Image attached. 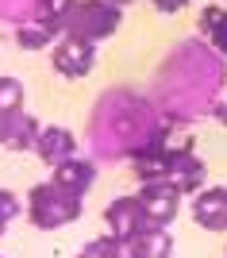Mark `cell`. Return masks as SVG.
<instances>
[{
    "instance_id": "6da1fadb",
    "label": "cell",
    "mask_w": 227,
    "mask_h": 258,
    "mask_svg": "<svg viewBox=\"0 0 227 258\" xmlns=\"http://www.w3.org/2000/svg\"><path fill=\"white\" fill-rule=\"evenodd\" d=\"M81 201L85 197H73L58 189L54 181H39L27 197V220H31L39 231H54V227H65L81 216Z\"/></svg>"
},
{
    "instance_id": "7a4b0ae2",
    "label": "cell",
    "mask_w": 227,
    "mask_h": 258,
    "mask_svg": "<svg viewBox=\"0 0 227 258\" xmlns=\"http://www.w3.org/2000/svg\"><path fill=\"white\" fill-rule=\"evenodd\" d=\"M119 20H123V8H116L108 0H77L73 16L65 23V35H77L85 43H100L119 27Z\"/></svg>"
},
{
    "instance_id": "5b68a950",
    "label": "cell",
    "mask_w": 227,
    "mask_h": 258,
    "mask_svg": "<svg viewBox=\"0 0 227 258\" xmlns=\"http://www.w3.org/2000/svg\"><path fill=\"white\" fill-rule=\"evenodd\" d=\"M135 197H139V205H142V212H146L150 224L170 227L173 220H177V212H181V197L185 193L173 181H142V189Z\"/></svg>"
},
{
    "instance_id": "ac0fdd59",
    "label": "cell",
    "mask_w": 227,
    "mask_h": 258,
    "mask_svg": "<svg viewBox=\"0 0 227 258\" xmlns=\"http://www.w3.org/2000/svg\"><path fill=\"white\" fill-rule=\"evenodd\" d=\"M150 4H154L158 12H166V16H177V12H181V8H189L193 0H150Z\"/></svg>"
},
{
    "instance_id": "2e32d148",
    "label": "cell",
    "mask_w": 227,
    "mask_h": 258,
    "mask_svg": "<svg viewBox=\"0 0 227 258\" xmlns=\"http://www.w3.org/2000/svg\"><path fill=\"white\" fill-rule=\"evenodd\" d=\"M23 108V81L20 77H0V116H12Z\"/></svg>"
},
{
    "instance_id": "7c38bea8",
    "label": "cell",
    "mask_w": 227,
    "mask_h": 258,
    "mask_svg": "<svg viewBox=\"0 0 227 258\" xmlns=\"http://www.w3.org/2000/svg\"><path fill=\"white\" fill-rule=\"evenodd\" d=\"M196 27H200V35L208 39V46H212L219 58H227V8L204 4L200 16H196Z\"/></svg>"
},
{
    "instance_id": "8992f818",
    "label": "cell",
    "mask_w": 227,
    "mask_h": 258,
    "mask_svg": "<svg viewBox=\"0 0 227 258\" xmlns=\"http://www.w3.org/2000/svg\"><path fill=\"white\" fill-rule=\"evenodd\" d=\"M193 224L204 231H227V185H204L189 201Z\"/></svg>"
},
{
    "instance_id": "44dd1931",
    "label": "cell",
    "mask_w": 227,
    "mask_h": 258,
    "mask_svg": "<svg viewBox=\"0 0 227 258\" xmlns=\"http://www.w3.org/2000/svg\"><path fill=\"white\" fill-rule=\"evenodd\" d=\"M108 4H116V8H123V4H131V0H108Z\"/></svg>"
},
{
    "instance_id": "9a60e30c",
    "label": "cell",
    "mask_w": 227,
    "mask_h": 258,
    "mask_svg": "<svg viewBox=\"0 0 227 258\" xmlns=\"http://www.w3.org/2000/svg\"><path fill=\"white\" fill-rule=\"evenodd\" d=\"M77 258H127V247L119 243L116 235H97V239H89L85 247L77 250Z\"/></svg>"
},
{
    "instance_id": "4fadbf2b",
    "label": "cell",
    "mask_w": 227,
    "mask_h": 258,
    "mask_svg": "<svg viewBox=\"0 0 227 258\" xmlns=\"http://www.w3.org/2000/svg\"><path fill=\"white\" fill-rule=\"evenodd\" d=\"M73 8H77V0H39V4H35V16H31V20L46 23V27H50L54 35H65V23H69Z\"/></svg>"
},
{
    "instance_id": "52a82bcc",
    "label": "cell",
    "mask_w": 227,
    "mask_h": 258,
    "mask_svg": "<svg viewBox=\"0 0 227 258\" xmlns=\"http://www.w3.org/2000/svg\"><path fill=\"white\" fill-rule=\"evenodd\" d=\"M166 181H173L185 197L204 189V162L193 154V147H170V166H166Z\"/></svg>"
},
{
    "instance_id": "5bb4252c",
    "label": "cell",
    "mask_w": 227,
    "mask_h": 258,
    "mask_svg": "<svg viewBox=\"0 0 227 258\" xmlns=\"http://www.w3.org/2000/svg\"><path fill=\"white\" fill-rule=\"evenodd\" d=\"M58 39H62V35H54L46 23H39V20L16 27V46H20V50H54Z\"/></svg>"
},
{
    "instance_id": "e0dca14e",
    "label": "cell",
    "mask_w": 227,
    "mask_h": 258,
    "mask_svg": "<svg viewBox=\"0 0 227 258\" xmlns=\"http://www.w3.org/2000/svg\"><path fill=\"white\" fill-rule=\"evenodd\" d=\"M20 212H27V208L20 205V197L12 193V189H0V220H20Z\"/></svg>"
},
{
    "instance_id": "3957f363",
    "label": "cell",
    "mask_w": 227,
    "mask_h": 258,
    "mask_svg": "<svg viewBox=\"0 0 227 258\" xmlns=\"http://www.w3.org/2000/svg\"><path fill=\"white\" fill-rule=\"evenodd\" d=\"M50 66H54V74L65 77V81H81V77L93 74V66H97V43H85V39H77V35H62L50 50Z\"/></svg>"
},
{
    "instance_id": "ffe728a7",
    "label": "cell",
    "mask_w": 227,
    "mask_h": 258,
    "mask_svg": "<svg viewBox=\"0 0 227 258\" xmlns=\"http://www.w3.org/2000/svg\"><path fill=\"white\" fill-rule=\"evenodd\" d=\"M4 231H8V220H0V239H4Z\"/></svg>"
},
{
    "instance_id": "8fae6325",
    "label": "cell",
    "mask_w": 227,
    "mask_h": 258,
    "mask_svg": "<svg viewBox=\"0 0 227 258\" xmlns=\"http://www.w3.org/2000/svg\"><path fill=\"white\" fill-rule=\"evenodd\" d=\"M170 254H173V235L170 227H158V224L127 243V258H170Z\"/></svg>"
},
{
    "instance_id": "d6986e66",
    "label": "cell",
    "mask_w": 227,
    "mask_h": 258,
    "mask_svg": "<svg viewBox=\"0 0 227 258\" xmlns=\"http://www.w3.org/2000/svg\"><path fill=\"white\" fill-rule=\"evenodd\" d=\"M216 116H219V119L227 123V100H219V104H216Z\"/></svg>"
},
{
    "instance_id": "277c9868",
    "label": "cell",
    "mask_w": 227,
    "mask_h": 258,
    "mask_svg": "<svg viewBox=\"0 0 227 258\" xmlns=\"http://www.w3.org/2000/svg\"><path fill=\"white\" fill-rule=\"evenodd\" d=\"M104 227H108V235H116L123 247H127L135 235H142L146 227H154L150 220H146V212H142L139 197H116L108 208H104Z\"/></svg>"
},
{
    "instance_id": "30bf717a",
    "label": "cell",
    "mask_w": 227,
    "mask_h": 258,
    "mask_svg": "<svg viewBox=\"0 0 227 258\" xmlns=\"http://www.w3.org/2000/svg\"><path fill=\"white\" fill-rule=\"evenodd\" d=\"M50 181H54L58 189H65V193H73V197H85L89 189H93V181H97V162L73 154V158L58 162L54 170H50Z\"/></svg>"
},
{
    "instance_id": "9c48e42d",
    "label": "cell",
    "mask_w": 227,
    "mask_h": 258,
    "mask_svg": "<svg viewBox=\"0 0 227 258\" xmlns=\"http://www.w3.org/2000/svg\"><path fill=\"white\" fill-rule=\"evenodd\" d=\"M35 154H39V162H46V166L54 170L58 162H65V158H73V154H77V135L69 127H62V123H50V127L39 131Z\"/></svg>"
},
{
    "instance_id": "7402d4cb",
    "label": "cell",
    "mask_w": 227,
    "mask_h": 258,
    "mask_svg": "<svg viewBox=\"0 0 227 258\" xmlns=\"http://www.w3.org/2000/svg\"><path fill=\"white\" fill-rule=\"evenodd\" d=\"M0 258H4V254H0Z\"/></svg>"
},
{
    "instance_id": "ba28073f",
    "label": "cell",
    "mask_w": 227,
    "mask_h": 258,
    "mask_svg": "<svg viewBox=\"0 0 227 258\" xmlns=\"http://www.w3.org/2000/svg\"><path fill=\"white\" fill-rule=\"evenodd\" d=\"M39 131H43V123L31 116V112H12V116H0V147L4 151H35V139H39Z\"/></svg>"
}]
</instances>
